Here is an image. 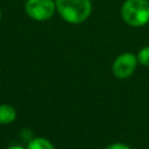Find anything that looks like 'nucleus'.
<instances>
[{
    "label": "nucleus",
    "mask_w": 149,
    "mask_h": 149,
    "mask_svg": "<svg viewBox=\"0 0 149 149\" xmlns=\"http://www.w3.org/2000/svg\"><path fill=\"white\" fill-rule=\"evenodd\" d=\"M0 21H1V10H0Z\"/></svg>",
    "instance_id": "10"
},
{
    "label": "nucleus",
    "mask_w": 149,
    "mask_h": 149,
    "mask_svg": "<svg viewBox=\"0 0 149 149\" xmlns=\"http://www.w3.org/2000/svg\"><path fill=\"white\" fill-rule=\"evenodd\" d=\"M123 21L132 27H142L149 22L148 0H126L121 7Z\"/></svg>",
    "instance_id": "2"
},
{
    "label": "nucleus",
    "mask_w": 149,
    "mask_h": 149,
    "mask_svg": "<svg viewBox=\"0 0 149 149\" xmlns=\"http://www.w3.org/2000/svg\"><path fill=\"white\" fill-rule=\"evenodd\" d=\"M27 15L36 21H47L56 10L55 0H27L24 3Z\"/></svg>",
    "instance_id": "3"
},
{
    "label": "nucleus",
    "mask_w": 149,
    "mask_h": 149,
    "mask_svg": "<svg viewBox=\"0 0 149 149\" xmlns=\"http://www.w3.org/2000/svg\"><path fill=\"white\" fill-rule=\"evenodd\" d=\"M105 149H130V148L123 143H113V144L106 147Z\"/></svg>",
    "instance_id": "8"
},
{
    "label": "nucleus",
    "mask_w": 149,
    "mask_h": 149,
    "mask_svg": "<svg viewBox=\"0 0 149 149\" xmlns=\"http://www.w3.org/2000/svg\"><path fill=\"white\" fill-rule=\"evenodd\" d=\"M137 62H140L142 65L149 66V47H144L139 51Z\"/></svg>",
    "instance_id": "7"
},
{
    "label": "nucleus",
    "mask_w": 149,
    "mask_h": 149,
    "mask_svg": "<svg viewBox=\"0 0 149 149\" xmlns=\"http://www.w3.org/2000/svg\"><path fill=\"white\" fill-rule=\"evenodd\" d=\"M7 149H23V148L20 146H12V147H8Z\"/></svg>",
    "instance_id": "9"
},
{
    "label": "nucleus",
    "mask_w": 149,
    "mask_h": 149,
    "mask_svg": "<svg viewBox=\"0 0 149 149\" xmlns=\"http://www.w3.org/2000/svg\"><path fill=\"white\" fill-rule=\"evenodd\" d=\"M27 149H55L50 141L43 137H36L31 140L28 144Z\"/></svg>",
    "instance_id": "6"
},
{
    "label": "nucleus",
    "mask_w": 149,
    "mask_h": 149,
    "mask_svg": "<svg viewBox=\"0 0 149 149\" xmlns=\"http://www.w3.org/2000/svg\"><path fill=\"white\" fill-rule=\"evenodd\" d=\"M55 3L62 19L72 24L84 22L92 12L91 0H55Z\"/></svg>",
    "instance_id": "1"
},
{
    "label": "nucleus",
    "mask_w": 149,
    "mask_h": 149,
    "mask_svg": "<svg viewBox=\"0 0 149 149\" xmlns=\"http://www.w3.org/2000/svg\"><path fill=\"white\" fill-rule=\"evenodd\" d=\"M137 65V57L132 52H125L118 56L113 63V73L115 77L123 79L133 74Z\"/></svg>",
    "instance_id": "4"
},
{
    "label": "nucleus",
    "mask_w": 149,
    "mask_h": 149,
    "mask_svg": "<svg viewBox=\"0 0 149 149\" xmlns=\"http://www.w3.org/2000/svg\"><path fill=\"white\" fill-rule=\"evenodd\" d=\"M16 118V112L10 105H0V123H12Z\"/></svg>",
    "instance_id": "5"
}]
</instances>
